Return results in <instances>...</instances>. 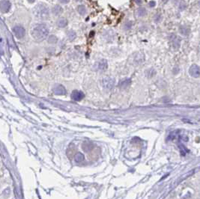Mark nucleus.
Instances as JSON below:
<instances>
[{"mask_svg": "<svg viewBox=\"0 0 200 199\" xmlns=\"http://www.w3.org/2000/svg\"><path fill=\"white\" fill-rule=\"evenodd\" d=\"M48 33V28H47V26H45L44 25H38V26H36L33 28L32 32V37L35 38V40L38 41H44L47 37Z\"/></svg>", "mask_w": 200, "mask_h": 199, "instance_id": "nucleus-1", "label": "nucleus"}, {"mask_svg": "<svg viewBox=\"0 0 200 199\" xmlns=\"http://www.w3.org/2000/svg\"><path fill=\"white\" fill-rule=\"evenodd\" d=\"M35 14L41 19H45L49 16V9L44 5H38L35 8Z\"/></svg>", "mask_w": 200, "mask_h": 199, "instance_id": "nucleus-2", "label": "nucleus"}, {"mask_svg": "<svg viewBox=\"0 0 200 199\" xmlns=\"http://www.w3.org/2000/svg\"><path fill=\"white\" fill-rule=\"evenodd\" d=\"M101 85L105 89H112L115 85V80L111 77H105L101 80Z\"/></svg>", "mask_w": 200, "mask_h": 199, "instance_id": "nucleus-3", "label": "nucleus"}, {"mask_svg": "<svg viewBox=\"0 0 200 199\" xmlns=\"http://www.w3.org/2000/svg\"><path fill=\"white\" fill-rule=\"evenodd\" d=\"M13 32H14V35L18 38V39H21L23 38L25 34H26V30L25 28L21 26H16L13 28Z\"/></svg>", "mask_w": 200, "mask_h": 199, "instance_id": "nucleus-4", "label": "nucleus"}, {"mask_svg": "<svg viewBox=\"0 0 200 199\" xmlns=\"http://www.w3.org/2000/svg\"><path fill=\"white\" fill-rule=\"evenodd\" d=\"M169 39H170V42H171L173 48L175 50H178L181 46V38L175 34H172L170 36Z\"/></svg>", "mask_w": 200, "mask_h": 199, "instance_id": "nucleus-5", "label": "nucleus"}, {"mask_svg": "<svg viewBox=\"0 0 200 199\" xmlns=\"http://www.w3.org/2000/svg\"><path fill=\"white\" fill-rule=\"evenodd\" d=\"M194 173H195V170H194V169H192V170H190V171H189L188 172L185 173L184 174L181 175L177 180L175 181V183H174V184H173V188H175V186H177L180 183H181L182 181H184V180H185L187 178H188L189 177L192 176Z\"/></svg>", "mask_w": 200, "mask_h": 199, "instance_id": "nucleus-6", "label": "nucleus"}, {"mask_svg": "<svg viewBox=\"0 0 200 199\" xmlns=\"http://www.w3.org/2000/svg\"><path fill=\"white\" fill-rule=\"evenodd\" d=\"M189 73L193 78H199L200 76V68L196 64H193L189 69Z\"/></svg>", "mask_w": 200, "mask_h": 199, "instance_id": "nucleus-7", "label": "nucleus"}, {"mask_svg": "<svg viewBox=\"0 0 200 199\" xmlns=\"http://www.w3.org/2000/svg\"><path fill=\"white\" fill-rule=\"evenodd\" d=\"M11 8V3L8 0H2L0 2V11L2 13H7Z\"/></svg>", "mask_w": 200, "mask_h": 199, "instance_id": "nucleus-8", "label": "nucleus"}, {"mask_svg": "<svg viewBox=\"0 0 200 199\" xmlns=\"http://www.w3.org/2000/svg\"><path fill=\"white\" fill-rule=\"evenodd\" d=\"M107 68H108V64L106 60L105 59H102L97 62L95 64V68L97 70H99V71H104L107 69Z\"/></svg>", "mask_w": 200, "mask_h": 199, "instance_id": "nucleus-9", "label": "nucleus"}, {"mask_svg": "<svg viewBox=\"0 0 200 199\" xmlns=\"http://www.w3.org/2000/svg\"><path fill=\"white\" fill-rule=\"evenodd\" d=\"M84 94L83 92H82L81 91H77V90H75L72 92L71 94V98L72 100H75V101H80L82 100L83 98H84Z\"/></svg>", "mask_w": 200, "mask_h": 199, "instance_id": "nucleus-10", "label": "nucleus"}, {"mask_svg": "<svg viewBox=\"0 0 200 199\" xmlns=\"http://www.w3.org/2000/svg\"><path fill=\"white\" fill-rule=\"evenodd\" d=\"M53 93L56 95H65L66 94V89L62 85H59L53 89Z\"/></svg>", "mask_w": 200, "mask_h": 199, "instance_id": "nucleus-11", "label": "nucleus"}, {"mask_svg": "<svg viewBox=\"0 0 200 199\" xmlns=\"http://www.w3.org/2000/svg\"><path fill=\"white\" fill-rule=\"evenodd\" d=\"M131 84V80L130 79H124L122 80L121 83H119V87L122 89H127Z\"/></svg>", "mask_w": 200, "mask_h": 199, "instance_id": "nucleus-12", "label": "nucleus"}, {"mask_svg": "<svg viewBox=\"0 0 200 199\" xmlns=\"http://www.w3.org/2000/svg\"><path fill=\"white\" fill-rule=\"evenodd\" d=\"M190 28L186 26H181L179 27V32L180 34L184 35V36H187L188 34H190Z\"/></svg>", "mask_w": 200, "mask_h": 199, "instance_id": "nucleus-13", "label": "nucleus"}, {"mask_svg": "<svg viewBox=\"0 0 200 199\" xmlns=\"http://www.w3.org/2000/svg\"><path fill=\"white\" fill-rule=\"evenodd\" d=\"M93 148V144H91V142H86L85 143H83V150L85 152H89V151H91Z\"/></svg>", "mask_w": 200, "mask_h": 199, "instance_id": "nucleus-14", "label": "nucleus"}, {"mask_svg": "<svg viewBox=\"0 0 200 199\" xmlns=\"http://www.w3.org/2000/svg\"><path fill=\"white\" fill-rule=\"evenodd\" d=\"M68 25V21L65 18H61L57 21V26L60 28L65 27Z\"/></svg>", "mask_w": 200, "mask_h": 199, "instance_id": "nucleus-15", "label": "nucleus"}, {"mask_svg": "<svg viewBox=\"0 0 200 199\" xmlns=\"http://www.w3.org/2000/svg\"><path fill=\"white\" fill-rule=\"evenodd\" d=\"M84 155L82 153H77L74 156V160L76 163H81L84 160Z\"/></svg>", "mask_w": 200, "mask_h": 199, "instance_id": "nucleus-16", "label": "nucleus"}, {"mask_svg": "<svg viewBox=\"0 0 200 199\" xmlns=\"http://www.w3.org/2000/svg\"><path fill=\"white\" fill-rule=\"evenodd\" d=\"M63 12V9L61 6L59 5H55V7L53 8V13L55 15L61 14Z\"/></svg>", "mask_w": 200, "mask_h": 199, "instance_id": "nucleus-17", "label": "nucleus"}, {"mask_svg": "<svg viewBox=\"0 0 200 199\" xmlns=\"http://www.w3.org/2000/svg\"><path fill=\"white\" fill-rule=\"evenodd\" d=\"M137 13L139 17H144L146 14V10L145 8L143 7H139L137 11Z\"/></svg>", "mask_w": 200, "mask_h": 199, "instance_id": "nucleus-18", "label": "nucleus"}, {"mask_svg": "<svg viewBox=\"0 0 200 199\" xmlns=\"http://www.w3.org/2000/svg\"><path fill=\"white\" fill-rule=\"evenodd\" d=\"M77 11L79 12V14L81 15H84L86 13V8L84 5H80L77 8Z\"/></svg>", "mask_w": 200, "mask_h": 199, "instance_id": "nucleus-19", "label": "nucleus"}, {"mask_svg": "<svg viewBox=\"0 0 200 199\" xmlns=\"http://www.w3.org/2000/svg\"><path fill=\"white\" fill-rule=\"evenodd\" d=\"M145 73H146V76H148V77H152V76H154L156 74V71L154 70L153 68H150L148 69L146 72H145Z\"/></svg>", "mask_w": 200, "mask_h": 199, "instance_id": "nucleus-20", "label": "nucleus"}, {"mask_svg": "<svg viewBox=\"0 0 200 199\" xmlns=\"http://www.w3.org/2000/svg\"><path fill=\"white\" fill-rule=\"evenodd\" d=\"M162 19H163V17H162V15H161V14H160V13H157V14L154 15V20L155 23H160V22L162 21Z\"/></svg>", "mask_w": 200, "mask_h": 199, "instance_id": "nucleus-21", "label": "nucleus"}, {"mask_svg": "<svg viewBox=\"0 0 200 199\" xmlns=\"http://www.w3.org/2000/svg\"><path fill=\"white\" fill-rule=\"evenodd\" d=\"M178 8H179L180 11H184V10H185L187 8L186 2H185L184 0H181V2H180Z\"/></svg>", "mask_w": 200, "mask_h": 199, "instance_id": "nucleus-22", "label": "nucleus"}, {"mask_svg": "<svg viewBox=\"0 0 200 199\" xmlns=\"http://www.w3.org/2000/svg\"><path fill=\"white\" fill-rule=\"evenodd\" d=\"M68 37L70 40H74L76 38V33L73 31H70L68 33Z\"/></svg>", "mask_w": 200, "mask_h": 199, "instance_id": "nucleus-23", "label": "nucleus"}, {"mask_svg": "<svg viewBox=\"0 0 200 199\" xmlns=\"http://www.w3.org/2000/svg\"><path fill=\"white\" fill-rule=\"evenodd\" d=\"M48 41L49 43H56V41H57V38H56L55 36H54V35H51V36L49 37Z\"/></svg>", "mask_w": 200, "mask_h": 199, "instance_id": "nucleus-24", "label": "nucleus"}, {"mask_svg": "<svg viewBox=\"0 0 200 199\" xmlns=\"http://www.w3.org/2000/svg\"><path fill=\"white\" fill-rule=\"evenodd\" d=\"M132 26H133V24H132V23H131V22H127V23L124 24V29H126V30H129V29H131V28H132Z\"/></svg>", "mask_w": 200, "mask_h": 199, "instance_id": "nucleus-25", "label": "nucleus"}, {"mask_svg": "<svg viewBox=\"0 0 200 199\" xmlns=\"http://www.w3.org/2000/svg\"><path fill=\"white\" fill-rule=\"evenodd\" d=\"M179 148H181V153L182 152H185V153H187V150L185 148V147L183 145V144H179Z\"/></svg>", "mask_w": 200, "mask_h": 199, "instance_id": "nucleus-26", "label": "nucleus"}, {"mask_svg": "<svg viewBox=\"0 0 200 199\" xmlns=\"http://www.w3.org/2000/svg\"><path fill=\"white\" fill-rule=\"evenodd\" d=\"M148 5L150 8H154L156 6V2L155 1H151L149 3H148Z\"/></svg>", "mask_w": 200, "mask_h": 199, "instance_id": "nucleus-27", "label": "nucleus"}, {"mask_svg": "<svg viewBox=\"0 0 200 199\" xmlns=\"http://www.w3.org/2000/svg\"><path fill=\"white\" fill-rule=\"evenodd\" d=\"M135 2H136L137 5H140L142 3V0H135Z\"/></svg>", "mask_w": 200, "mask_h": 199, "instance_id": "nucleus-28", "label": "nucleus"}, {"mask_svg": "<svg viewBox=\"0 0 200 199\" xmlns=\"http://www.w3.org/2000/svg\"><path fill=\"white\" fill-rule=\"evenodd\" d=\"M70 0H59V2L61 3H63V4H65V3H68L69 2Z\"/></svg>", "mask_w": 200, "mask_h": 199, "instance_id": "nucleus-29", "label": "nucleus"}, {"mask_svg": "<svg viewBox=\"0 0 200 199\" xmlns=\"http://www.w3.org/2000/svg\"><path fill=\"white\" fill-rule=\"evenodd\" d=\"M172 2H173L174 4H176V3H178V2H179V0H172Z\"/></svg>", "mask_w": 200, "mask_h": 199, "instance_id": "nucleus-30", "label": "nucleus"}, {"mask_svg": "<svg viewBox=\"0 0 200 199\" xmlns=\"http://www.w3.org/2000/svg\"><path fill=\"white\" fill-rule=\"evenodd\" d=\"M28 2H30V3H33L35 0H28Z\"/></svg>", "mask_w": 200, "mask_h": 199, "instance_id": "nucleus-31", "label": "nucleus"}, {"mask_svg": "<svg viewBox=\"0 0 200 199\" xmlns=\"http://www.w3.org/2000/svg\"><path fill=\"white\" fill-rule=\"evenodd\" d=\"M199 6H200V2H199Z\"/></svg>", "mask_w": 200, "mask_h": 199, "instance_id": "nucleus-32", "label": "nucleus"}]
</instances>
